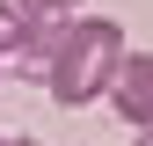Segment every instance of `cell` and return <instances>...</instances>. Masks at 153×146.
Instances as JSON below:
<instances>
[{"label":"cell","mask_w":153,"mask_h":146,"mask_svg":"<svg viewBox=\"0 0 153 146\" xmlns=\"http://www.w3.org/2000/svg\"><path fill=\"white\" fill-rule=\"evenodd\" d=\"M117 59H124V29L117 22H102V15H66V22L44 29V44H36V59H29L22 80H44L66 110H80L95 95H109Z\"/></svg>","instance_id":"obj_1"},{"label":"cell","mask_w":153,"mask_h":146,"mask_svg":"<svg viewBox=\"0 0 153 146\" xmlns=\"http://www.w3.org/2000/svg\"><path fill=\"white\" fill-rule=\"evenodd\" d=\"M109 110L124 124H153V51H124L117 59V80H109Z\"/></svg>","instance_id":"obj_2"},{"label":"cell","mask_w":153,"mask_h":146,"mask_svg":"<svg viewBox=\"0 0 153 146\" xmlns=\"http://www.w3.org/2000/svg\"><path fill=\"white\" fill-rule=\"evenodd\" d=\"M15 7L29 22H66V15H80V0H15Z\"/></svg>","instance_id":"obj_3"},{"label":"cell","mask_w":153,"mask_h":146,"mask_svg":"<svg viewBox=\"0 0 153 146\" xmlns=\"http://www.w3.org/2000/svg\"><path fill=\"white\" fill-rule=\"evenodd\" d=\"M0 146H36V139H0Z\"/></svg>","instance_id":"obj_4"},{"label":"cell","mask_w":153,"mask_h":146,"mask_svg":"<svg viewBox=\"0 0 153 146\" xmlns=\"http://www.w3.org/2000/svg\"><path fill=\"white\" fill-rule=\"evenodd\" d=\"M139 146H153V124H146V132H139Z\"/></svg>","instance_id":"obj_5"}]
</instances>
